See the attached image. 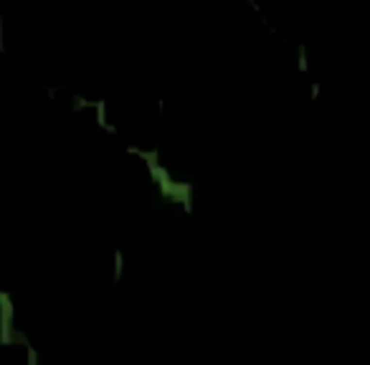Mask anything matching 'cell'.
<instances>
[{"label":"cell","mask_w":370,"mask_h":365,"mask_svg":"<svg viewBox=\"0 0 370 365\" xmlns=\"http://www.w3.org/2000/svg\"><path fill=\"white\" fill-rule=\"evenodd\" d=\"M16 342H18L20 348H26V350H28V348H33V345H31V340H28V335H26L20 327H18V333H16Z\"/></svg>","instance_id":"277c9868"},{"label":"cell","mask_w":370,"mask_h":365,"mask_svg":"<svg viewBox=\"0 0 370 365\" xmlns=\"http://www.w3.org/2000/svg\"><path fill=\"white\" fill-rule=\"evenodd\" d=\"M16 304L8 292H0V348H10L16 342Z\"/></svg>","instance_id":"6da1fadb"},{"label":"cell","mask_w":370,"mask_h":365,"mask_svg":"<svg viewBox=\"0 0 370 365\" xmlns=\"http://www.w3.org/2000/svg\"><path fill=\"white\" fill-rule=\"evenodd\" d=\"M297 69L299 71H307L309 69V63H307V48L305 46H299V63H297Z\"/></svg>","instance_id":"5b68a950"},{"label":"cell","mask_w":370,"mask_h":365,"mask_svg":"<svg viewBox=\"0 0 370 365\" xmlns=\"http://www.w3.org/2000/svg\"><path fill=\"white\" fill-rule=\"evenodd\" d=\"M122 271H125V256H122V251L117 249L114 251V284L122 282Z\"/></svg>","instance_id":"3957f363"},{"label":"cell","mask_w":370,"mask_h":365,"mask_svg":"<svg viewBox=\"0 0 370 365\" xmlns=\"http://www.w3.org/2000/svg\"><path fill=\"white\" fill-rule=\"evenodd\" d=\"M86 107H94V102H86L84 96H74V109H86Z\"/></svg>","instance_id":"8992f818"},{"label":"cell","mask_w":370,"mask_h":365,"mask_svg":"<svg viewBox=\"0 0 370 365\" xmlns=\"http://www.w3.org/2000/svg\"><path fill=\"white\" fill-rule=\"evenodd\" d=\"M94 109H97V125L104 132H109V135H117V125L107 122V102H94Z\"/></svg>","instance_id":"7a4b0ae2"},{"label":"cell","mask_w":370,"mask_h":365,"mask_svg":"<svg viewBox=\"0 0 370 365\" xmlns=\"http://www.w3.org/2000/svg\"><path fill=\"white\" fill-rule=\"evenodd\" d=\"M320 86H322L320 81H317V84H312V94H309L312 99H317V96H320Z\"/></svg>","instance_id":"52a82bcc"}]
</instances>
